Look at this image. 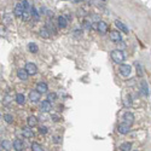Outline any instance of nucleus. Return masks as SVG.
<instances>
[{
    "label": "nucleus",
    "instance_id": "obj_6",
    "mask_svg": "<svg viewBox=\"0 0 151 151\" xmlns=\"http://www.w3.org/2000/svg\"><path fill=\"white\" fill-rule=\"evenodd\" d=\"M109 38H110V40L115 44H119V43L122 41V36H121L120 30L119 32L117 30H111L110 34H109Z\"/></svg>",
    "mask_w": 151,
    "mask_h": 151
},
{
    "label": "nucleus",
    "instance_id": "obj_28",
    "mask_svg": "<svg viewBox=\"0 0 151 151\" xmlns=\"http://www.w3.org/2000/svg\"><path fill=\"white\" fill-rule=\"evenodd\" d=\"M32 150L33 151H43L44 148L41 146L39 143H32Z\"/></svg>",
    "mask_w": 151,
    "mask_h": 151
},
{
    "label": "nucleus",
    "instance_id": "obj_12",
    "mask_svg": "<svg viewBox=\"0 0 151 151\" xmlns=\"http://www.w3.org/2000/svg\"><path fill=\"white\" fill-rule=\"evenodd\" d=\"M17 76H18V79L21 81H27V80H28V78H29V73L27 71L25 68H24V69H19L17 71Z\"/></svg>",
    "mask_w": 151,
    "mask_h": 151
},
{
    "label": "nucleus",
    "instance_id": "obj_37",
    "mask_svg": "<svg viewBox=\"0 0 151 151\" xmlns=\"http://www.w3.org/2000/svg\"><path fill=\"white\" fill-rule=\"evenodd\" d=\"M73 1H74L75 4H79V3H82V1H84V0H73Z\"/></svg>",
    "mask_w": 151,
    "mask_h": 151
},
{
    "label": "nucleus",
    "instance_id": "obj_33",
    "mask_svg": "<svg viewBox=\"0 0 151 151\" xmlns=\"http://www.w3.org/2000/svg\"><path fill=\"white\" fill-rule=\"evenodd\" d=\"M123 104H125V106H131V105H132V98H131V95H128V97L125 99Z\"/></svg>",
    "mask_w": 151,
    "mask_h": 151
},
{
    "label": "nucleus",
    "instance_id": "obj_3",
    "mask_svg": "<svg viewBox=\"0 0 151 151\" xmlns=\"http://www.w3.org/2000/svg\"><path fill=\"white\" fill-rule=\"evenodd\" d=\"M24 11H25V5H24V3L22 1V3H17V4H16L15 10H13V13H15L16 17L22 18Z\"/></svg>",
    "mask_w": 151,
    "mask_h": 151
},
{
    "label": "nucleus",
    "instance_id": "obj_27",
    "mask_svg": "<svg viewBox=\"0 0 151 151\" xmlns=\"http://www.w3.org/2000/svg\"><path fill=\"white\" fill-rule=\"evenodd\" d=\"M46 27H47V28H49V30L51 32V33H57V28H56V25H54L52 22H50V21H47V22H46Z\"/></svg>",
    "mask_w": 151,
    "mask_h": 151
},
{
    "label": "nucleus",
    "instance_id": "obj_2",
    "mask_svg": "<svg viewBox=\"0 0 151 151\" xmlns=\"http://www.w3.org/2000/svg\"><path fill=\"white\" fill-rule=\"evenodd\" d=\"M122 122L128 125L129 127H132L133 123H134V115L131 111H126L122 116Z\"/></svg>",
    "mask_w": 151,
    "mask_h": 151
},
{
    "label": "nucleus",
    "instance_id": "obj_17",
    "mask_svg": "<svg viewBox=\"0 0 151 151\" xmlns=\"http://www.w3.org/2000/svg\"><path fill=\"white\" fill-rule=\"evenodd\" d=\"M40 36L43 38V39H50L51 38V32L49 30V28L45 25V27H43V28L40 29Z\"/></svg>",
    "mask_w": 151,
    "mask_h": 151
},
{
    "label": "nucleus",
    "instance_id": "obj_15",
    "mask_svg": "<svg viewBox=\"0 0 151 151\" xmlns=\"http://www.w3.org/2000/svg\"><path fill=\"white\" fill-rule=\"evenodd\" d=\"M22 135L24 137L25 139H30V138H33V137H34V132H33L32 127L28 126V128H23V129H22Z\"/></svg>",
    "mask_w": 151,
    "mask_h": 151
},
{
    "label": "nucleus",
    "instance_id": "obj_35",
    "mask_svg": "<svg viewBox=\"0 0 151 151\" xmlns=\"http://www.w3.org/2000/svg\"><path fill=\"white\" fill-rule=\"evenodd\" d=\"M73 35H74L75 38H81V36H82V30H81V29H75Z\"/></svg>",
    "mask_w": 151,
    "mask_h": 151
},
{
    "label": "nucleus",
    "instance_id": "obj_32",
    "mask_svg": "<svg viewBox=\"0 0 151 151\" xmlns=\"http://www.w3.org/2000/svg\"><path fill=\"white\" fill-rule=\"evenodd\" d=\"M51 120L53 122H59V121H62V117L57 114H51Z\"/></svg>",
    "mask_w": 151,
    "mask_h": 151
},
{
    "label": "nucleus",
    "instance_id": "obj_34",
    "mask_svg": "<svg viewBox=\"0 0 151 151\" xmlns=\"http://www.w3.org/2000/svg\"><path fill=\"white\" fill-rule=\"evenodd\" d=\"M47 132H49V131H47V127L46 126H40L39 127V133L40 134H47Z\"/></svg>",
    "mask_w": 151,
    "mask_h": 151
},
{
    "label": "nucleus",
    "instance_id": "obj_20",
    "mask_svg": "<svg viewBox=\"0 0 151 151\" xmlns=\"http://www.w3.org/2000/svg\"><path fill=\"white\" fill-rule=\"evenodd\" d=\"M134 67H135V70H137V75H138L139 78H143V76H144V70H143L141 64L139 63V62H135Z\"/></svg>",
    "mask_w": 151,
    "mask_h": 151
},
{
    "label": "nucleus",
    "instance_id": "obj_5",
    "mask_svg": "<svg viewBox=\"0 0 151 151\" xmlns=\"http://www.w3.org/2000/svg\"><path fill=\"white\" fill-rule=\"evenodd\" d=\"M68 23H69V18H68L65 15H60L57 18V25H58V28H60V29L67 28Z\"/></svg>",
    "mask_w": 151,
    "mask_h": 151
},
{
    "label": "nucleus",
    "instance_id": "obj_18",
    "mask_svg": "<svg viewBox=\"0 0 151 151\" xmlns=\"http://www.w3.org/2000/svg\"><path fill=\"white\" fill-rule=\"evenodd\" d=\"M27 125H28L29 127H36L38 126V117L36 116H29L28 119H27Z\"/></svg>",
    "mask_w": 151,
    "mask_h": 151
},
{
    "label": "nucleus",
    "instance_id": "obj_30",
    "mask_svg": "<svg viewBox=\"0 0 151 151\" xmlns=\"http://www.w3.org/2000/svg\"><path fill=\"white\" fill-rule=\"evenodd\" d=\"M47 99H49L51 103L54 102V100H57V93H54V92H51L47 94Z\"/></svg>",
    "mask_w": 151,
    "mask_h": 151
},
{
    "label": "nucleus",
    "instance_id": "obj_9",
    "mask_svg": "<svg viewBox=\"0 0 151 151\" xmlns=\"http://www.w3.org/2000/svg\"><path fill=\"white\" fill-rule=\"evenodd\" d=\"M51 109H52V105H51V102H50L49 99L41 102V104H40V110L43 111V113H50Z\"/></svg>",
    "mask_w": 151,
    "mask_h": 151
},
{
    "label": "nucleus",
    "instance_id": "obj_26",
    "mask_svg": "<svg viewBox=\"0 0 151 151\" xmlns=\"http://www.w3.org/2000/svg\"><path fill=\"white\" fill-rule=\"evenodd\" d=\"M3 22L5 24H11L12 23V15H10V13H5L4 17H3Z\"/></svg>",
    "mask_w": 151,
    "mask_h": 151
},
{
    "label": "nucleus",
    "instance_id": "obj_11",
    "mask_svg": "<svg viewBox=\"0 0 151 151\" xmlns=\"http://www.w3.org/2000/svg\"><path fill=\"white\" fill-rule=\"evenodd\" d=\"M25 69L29 73V75H35L38 73V67L34 63H32V62H28V63L25 64Z\"/></svg>",
    "mask_w": 151,
    "mask_h": 151
},
{
    "label": "nucleus",
    "instance_id": "obj_36",
    "mask_svg": "<svg viewBox=\"0 0 151 151\" xmlns=\"http://www.w3.org/2000/svg\"><path fill=\"white\" fill-rule=\"evenodd\" d=\"M59 139H60L59 137H54V140H53V141L56 143V144H59V143H60V140H59Z\"/></svg>",
    "mask_w": 151,
    "mask_h": 151
},
{
    "label": "nucleus",
    "instance_id": "obj_31",
    "mask_svg": "<svg viewBox=\"0 0 151 151\" xmlns=\"http://www.w3.org/2000/svg\"><path fill=\"white\" fill-rule=\"evenodd\" d=\"M4 120H5V122H8V123H12L13 122V116L11 114H5L4 115Z\"/></svg>",
    "mask_w": 151,
    "mask_h": 151
},
{
    "label": "nucleus",
    "instance_id": "obj_19",
    "mask_svg": "<svg viewBox=\"0 0 151 151\" xmlns=\"http://www.w3.org/2000/svg\"><path fill=\"white\" fill-rule=\"evenodd\" d=\"M12 145H13V149H15L16 151H21V150H23L24 145H23V143L21 139H15L12 143Z\"/></svg>",
    "mask_w": 151,
    "mask_h": 151
},
{
    "label": "nucleus",
    "instance_id": "obj_24",
    "mask_svg": "<svg viewBox=\"0 0 151 151\" xmlns=\"http://www.w3.org/2000/svg\"><path fill=\"white\" fill-rule=\"evenodd\" d=\"M28 50L32 53H38L39 52V47H38V45L35 43H29L28 44Z\"/></svg>",
    "mask_w": 151,
    "mask_h": 151
},
{
    "label": "nucleus",
    "instance_id": "obj_4",
    "mask_svg": "<svg viewBox=\"0 0 151 151\" xmlns=\"http://www.w3.org/2000/svg\"><path fill=\"white\" fill-rule=\"evenodd\" d=\"M120 74L122 75L123 78H128L129 75L132 74V67L128 64H121L120 65Z\"/></svg>",
    "mask_w": 151,
    "mask_h": 151
},
{
    "label": "nucleus",
    "instance_id": "obj_14",
    "mask_svg": "<svg viewBox=\"0 0 151 151\" xmlns=\"http://www.w3.org/2000/svg\"><path fill=\"white\" fill-rule=\"evenodd\" d=\"M129 129H131V127H129L128 125H126V123H121V125H119V127H117V131H119V133L120 134H128V132H129Z\"/></svg>",
    "mask_w": 151,
    "mask_h": 151
},
{
    "label": "nucleus",
    "instance_id": "obj_23",
    "mask_svg": "<svg viewBox=\"0 0 151 151\" xmlns=\"http://www.w3.org/2000/svg\"><path fill=\"white\" fill-rule=\"evenodd\" d=\"M120 150H121V151H131V150H132V144L128 143V141L122 143L121 145H120Z\"/></svg>",
    "mask_w": 151,
    "mask_h": 151
},
{
    "label": "nucleus",
    "instance_id": "obj_22",
    "mask_svg": "<svg viewBox=\"0 0 151 151\" xmlns=\"http://www.w3.org/2000/svg\"><path fill=\"white\" fill-rule=\"evenodd\" d=\"M15 100H16V103L17 104H19V105H23L24 103H25V97L22 94V93H17L16 94V98H15Z\"/></svg>",
    "mask_w": 151,
    "mask_h": 151
},
{
    "label": "nucleus",
    "instance_id": "obj_16",
    "mask_svg": "<svg viewBox=\"0 0 151 151\" xmlns=\"http://www.w3.org/2000/svg\"><path fill=\"white\" fill-rule=\"evenodd\" d=\"M36 90H38L40 93H46L47 91H49V86H47L46 82H44V81H40L39 84L36 85Z\"/></svg>",
    "mask_w": 151,
    "mask_h": 151
},
{
    "label": "nucleus",
    "instance_id": "obj_13",
    "mask_svg": "<svg viewBox=\"0 0 151 151\" xmlns=\"http://www.w3.org/2000/svg\"><path fill=\"white\" fill-rule=\"evenodd\" d=\"M139 90H140V93L143 95H149V85L146 81H140V85H139Z\"/></svg>",
    "mask_w": 151,
    "mask_h": 151
},
{
    "label": "nucleus",
    "instance_id": "obj_29",
    "mask_svg": "<svg viewBox=\"0 0 151 151\" xmlns=\"http://www.w3.org/2000/svg\"><path fill=\"white\" fill-rule=\"evenodd\" d=\"M0 148H1V150L6 151V150H10V143L8 140H3L1 141V145H0Z\"/></svg>",
    "mask_w": 151,
    "mask_h": 151
},
{
    "label": "nucleus",
    "instance_id": "obj_38",
    "mask_svg": "<svg viewBox=\"0 0 151 151\" xmlns=\"http://www.w3.org/2000/svg\"><path fill=\"white\" fill-rule=\"evenodd\" d=\"M47 16H49V17L51 16V17H52V16H53V12H52V11H51V12L49 11V12H47Z\"/></svg>",
    "mask_w": 151,
    "mask_h": 151
},
{
    "label": "nucleus",
    "instance_id": "obj_21",
    "mask_svg": "<svg viewBox=\"0 0 151 151\" xmlns=\"http://www.w3.org/2000/svg\"><path fill=\"white\" fill-rule=\"evenodd\" d=\"M1 103H3L4 106H9L11 103H12V95H10V94H5L4 98H3V100H1Z\"/></svg>",
    "mask_w": 151,
    "mask_h": 151
},
{
    "label": "nucleus",
    "instance_id": "obj_8",
    "mask_svg": "<svg viewBox=\"0 0 151 151\" xmlns=\"http://www.w3.org/2000/svg\"><path fill=\"white\" fill-rule=\"evenodd\" d=\"M41 99V93L38 90H34L29 92V100L32 103H38Z\"/></svg>",
    "mask_w": 151,
    "mask_h": 151
},
{
    "label": "nucleus",
    "instance_id": "obj_7",
    "mask_svg": "<svg viewBox=\"0 0 151 151\" xmlns=\"http://www.w3.org/2000/svg\"><path fill=\"white\" fill-rule=\"evenodd\" d=\"M97 30L100 33V34H105L108 33L109 30V25L106 22H104V21H98L97 22Z\"/></svg>",
    "mask_w": 151,
    "mask_h": 151
},
{
    "label": "nucleus",
    "instance_id": "obj_10",
    "mask_svg": "<svg viewBox=\"0 0 151 151\" xmlns=\"http://www.w3.org/2000/svg\"><path fill=\"white\" fill-rule=\"evenodd\" d=\"M115 25H116V28H117L120 32H122V33H125V34H128L129 33V29H128V27L123 23V22H121V21H115Z\"/></svg>",
    "mask_w": 151,
    "mask_h": 151
},
{
    "label": "nucleus",
    "instance_id": "obj_1",
    "mask_svg": "<svg viewBox=\"0 0 151 151\" xmlns=\"http://www.w3.org/2000/svg\"><path fill=\"white\" fill-rule=\"evenodd\" d=\"M111 59H113L114 63H116V64H122L123 62H125V59H126V56H125V53H123V51L114 50L111 52Z\"/></svg>",
    "mask_w": 151,
    "mask_h": 151
},
{
    "label": "nucleus",
    "instance_id": "obj_25",
    "mask_svg": "<svg viewBox=\"0 0 151 151\" xmlns=\"http://www.w3.org/2000/svg\"><path fill=\"white\" fill-rule=\"evenodd\" d=\"M40 11H38L33 6V10H32V19H34V21H39L40 19Z\"/></svg>",
    "mask_w": 151,
    "mask_h": 151
}]
</instances>
